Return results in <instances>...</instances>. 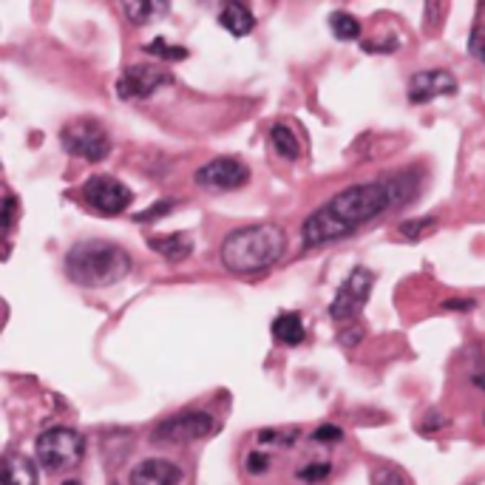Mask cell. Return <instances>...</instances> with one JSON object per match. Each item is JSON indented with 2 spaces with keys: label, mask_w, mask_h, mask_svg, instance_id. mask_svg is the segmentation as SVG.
Wrapping results in <instances>:
<instances>
[{
  "label": "cell",
  "mask_w": 485,
  "mask_h": 485,
  "mask_svg": "<svg viewBox=\"0 0 485 485\" xmlns=\"http://www.w3.org/2000/svg\"><path fill=\"white\" fill-rule=\"evenodd\" d=\"M270 142H273V150L281 157V159H290L295 162L301 157V145H298V137H295V131L290 125H273L270 128Z\"/></svg>",
  "instance_id": "e0dca14e"
},
{
  "label": "cell",
  "mask_w": 485,
  "mask_h": 485,
  "mask_svg": "<svg viewBox=\"0 0 485 485\" xmlns=\"http://www.w3.org/2000/svg\"><path fill=\"white\" fill-rule=\"evenodd\" d=\"M185 472L165 457H148L131 468V485H179Z\"/></svg>",
  "instance_id": "7c38bea8"
},
{
  "label": "cell",
  "mask_w": 485,
  "mask_h": 485,
  "mask_svg": "<svg viewBox=\"0 0 485 485\" xmlns=\"http://www.w3.org/2000/svg\"><path fill=\"white\" fill-rule=\"evenodd\" d=\"M397 46H400L397 38H387V40H363V43H361V48H363L366 55H392V52H397Z\"/></svg>",
  "instance_id": "484cf974"
},
{
  "label": "cell",
  "mask_w": 485,
  "mask_h": 485,
  "mask_svg": "<svg viewBox=\"0 0 485 485\" xmlns=\"http://www.w3.org/2000/svg\"><path fill=\"white\" fill-rule=\"evenodd\" d=\"M287 253V233L273 222L230 230L219 244L222 267L233 276H261Z\"/></svg>",
  "instance_id": "7a4b0ae2"
},
{
  "label": "cell",
  "mask_w": 485,
  "mask_h": 485,
  "mask_svg": "<svg viewBox=\"0 0 485 485\" xmlns=\"http://www.w3.org/2000/svg\"><path fill=\"white\" fill-rule=\"evenodd\" d=\"M193 182L208 191H239L250 182V168L236 157H216L196 168Z\"/></svg>",
  "instance_id": "30bf717a"
},
{
  "label": "cell",
  "mask_w": 485,
  "mask_h": 485,
  "mask_svg": "<svg viewBox=\"0 0 485 485\" xmlns=\"http://www.w3.org/2000/svg\"><path fill=\"white\" fill-rule=\"evenodd\" d=\"M273 338L281 346H298L307 338V327L298 312H281L273 318Z\"/></svg>",
  "instance_id": "2e32d148"
},
{
  "label": "cell",
  "mask_w": 485,
  "mask_h": 485,
  "mask_svg": "<svg viewBox=\"0 0 485 485\" xmlns=\"http://www.w3.org/2000/svg\"><path fill=\"white\" fill-rule=\"evenodd\" d=\"M60 485H82V482H80V480H63Z\"/></svg>",
  "instance_id": "836d02e7"
},
{
  "label": "cell",
  "mask_w": 485,
  "mask_h": 485,
  "mask_svg": "<svg viewBox=\"0 0 485 485\" xmlns=\"http://www.w3.org/2000/svg\"><path fill=\"white\" fill-rule=\"evenodd\" d=\"M468 55L485 65V26L482 23H477L472 29V35H468Z\"/></svg>",
  "instance_id": "d4e9b609"
},
{
  "label": "cell",
  "mask_w": 485,
  "mask_h": 485,
  "mask_svg": "<svg viewBox=\"0 0 485 485\" xmlns=\"http://www.w3.org/2000/svg\"><path fill=\"white\" fill-rule=\"evenodd\" d=\"M219 429L216 417L202 409H188L159 421L150 431V443L154 446H188L196 440H205Z\"/></svg>",
  "instance_id": "5b68a950"
},
{
  "label": "cell",
  "mask_w": 485,
  "mask_h": 485,
  "mask_svg": "<svg viewBox=\"0 0 485 485\" xmlns=\"http://www.w3.org/2000/svg\"><path fill=\"white\" fill-rule=\"evenodd\" d=\"M80 196H82V202L99 216H120L133 202V191L125 185V182L116 176H106V174L89 176Z\"/></svg>",
  "instance_id": "52a82bcc"
},
{
  "label": "cell",
  "mask_w": 485,
  "mask_h": 485,
  "mask_svg": "<svg viewBox=\"0 0 485 485\" xmlns=\"http://www.w3.org/2000/svg\"><path fill=\"white\" fill-rule=\"evenodd\" d=\"M312 440L315 443H338V440H344V429L332 426V423H324V426H318L312 431Z\"/></svg>",
  "instance_id": "4316f807"
},
{
  "label": "cell",
  "mask_w": 485,
  "mask_h": 485,
  "mask_svg": "<svg viewBox=\"0 0 485 485\" xmlns=\"http://www.w3.org/2000/svg\"><path fill=\"white\" fill-rule=\"evenodd\" d=\"M329 474H332V465H329L327 460H321V463L312 460V463H307V465H301L295 477H298L301 482H307V485H315V482H324Z\"/></svg>",
  "instance_id": "7402d4cb"
},
{
  "label": "cell",
  "mask_w": 485,
  "mask_h": 485,
  "mask_svg": "<svg viewBox=\"0 0 485 485\" xmlns=\"http://www.w3.org/2000/svg\"><path fill=\"white\" fill-rule=\"evenodd\" d=\"M301 438L298 429H261L259 443H273V446H293Z\"/></svg>",
  "instance_id": "603a6c76"
},
{
  "label": "cell",
  "mask_w": 485,
  "mask_h": 485,
  "mask_svg": "<svg viewBox=\"0 0 485 485\" xmlns=\"http://www.w3.org/2000/svg\"><path fill=\"white\" fill-rule=\"evenodd\" d=\"M482 423H485V417H482Z\"/></svg>",
  "instance_id": "e575fe53"
},
{
  "label": "cell",
  "mask_w": 485,
  "mask_h": 485,
  "mask_svg": "<svg viewBox=\"0 0 485 485\" xmlns=\"http://www.w3.org/2000/svg\"><path fill=\"white\" fill-rule=\"evenodd\" d=\"M14 213H18V202H14L12 193H6V205H4V227H6V233L14 225Z\"/></svg>",
  "instance_id": "f546056e"
},
{
  "label": "cell",
  "mask_w": 485,
  "mask_h": 485,
  "mask_svg": "<svg viewBox=\"0 0 485 485\" xmlns=\"http://www.w3.org/2000/svg\"><path fill=\"white\" fill-rule=\"evenodd\" d=\"M446 310H472L474 307V301H463V298H451L443 304Z\"/></svg>",
  "instance_id": "1f68e13d"
},
{
  "label": "cell",
  "mask_w": 485,
  "mask_h": 485,
  "mask_svg": "<svg viewBox=\"0 0 485 485\" xmlns=\"http://www.w3.org/2000/svg\"><path fill=\"white\" fill-rule=\"evenodd\" d=\"M171 82L174 74L162 63H133L116 80V94L120 99H148Z\"/></svg>",
  "instance_id": "ba28073f"
},
{
  "label": "cell",
  "mask_w": 485,
  "mask_h": 485,
  "mask_svg": "<svg viewBox=\"0 0 485 485\" xmlns=\"http://www.w3.org/2000/svg\"><path fill=\"white\" fill-rule=\"evenodd\" d=\"M60 145L65 154L89 159V162H103L111 154V140L108 131L97 120H74L60 131Z\"/></svg>",
  "instance_id": "8992f818"
},
{
  "label": "cell",
  "mask_w": 485,
  "mask_h": 485,
  "mask_svg": "<svg viewBox=\"0 0 485 485\" xmlns=\"http://www.w3.org/2000/svg\"><path fill=\"white\" fill-rule=\"evenodd\" d=\"M375 287V273H370L366 267H355L349 278L338 287L336 298L329 304V318L336 321H353V318L366 307V301L372 295Z\"/></svg>",
  "instance_id": "9c48e42d"
},
{
  "label": "cell",
  "mask_w": 485,
  "mask_h": 485,
  "mask_svg": "<svg viewBox=\"0 0 485 485\" xmlns=\"http://www.w3.org/2000/svg\"><path fill=\"white\" fill-rule=\"evenodd\" d=\"M35 455L46 472H72L80 465L82 455H86V438L69 426H55L46 429L38 443H35Z\"/></svg>",
  "instance_id": "277c9868"
},
{
  "label": "cell",
  "mask_w": 485,
  "mask_h": 485,
  "mask_svg": "<svg viewBox=\"0 0 485 485\" xmlns=\"http://www.w3.org/2000/svg\"><path fill=\"white\" fill-rule=\"evenodd\" d=\"M404 196L406 193L392 179H372L349 185L307 216L304 225H301V242H304V247H321L353 236L358 227L370 225L380 219L387 210L397 208Z\"/></svg>",
  "instance_id": "6da1fadb"
},
{
  "label": "cell",
  "mask_w": 485,
  "mask_h": 485,
  "mask_svg": "<svg viewBox=\"0 0 485 485\" xmlns=\"http://www.w3.org/2000/svg\"><path fill=\"white\" fill-rule=\"evenodd\" d=\"M148 244L154 253H159L165 261H171V264L185 261L193 253L191 233H159V236H150Z\"/></svg>",
  "instance_id": "4fadbf2b"
},
{
  "label": "cell",
  "mask_w": 485,
  "mask_h": 485,
  "mask_svg": "<svg viewBox=\"0 0 485 485\" xmlns=\"http://www.w3.org/2000/svg\"><path fill=\"white\" fill-rule=\"evenodd\" d=\"M247 472L250 474H264L267 465H270V455H264V451H253V455H247Z\"/></svg>",
  "instance_id": "f1b7e54d"
},
{
  "label": "cell",
  "mask_w": 485,
  "mask_h": 485,
  "mask_svg": "<svg viewBox=\"0 0 485 485\" xmlns=\"http://www.w3.org/2000/svg\"><path fill=\"white\" fill-rule=\"evenodd\" d=\"M168 4H148V0H137V4H123V12L125 18L133 23V26H148L154 23L162 14H168Z\"/></svg>",
  "instance_id": "ac0fdd59"
},
{
  "label": "cell",
  "mask_w": 485,
  "mask_h": 485,
  "mask_svg": "<svg viewBox=\"0 0 485 485\" xmlns=\"http://www.w3.org/2000/svg\"><path fill=\"white\" fill-rule=\"evenodd\" d=\"M329 31L338 40H358L361 38V21L349 12H332L329 14Z\"/></svg>",
  "instance_id": "ffe728a7"
},
{
  "label": "cell",
  "mask_w": 485,
  "mask_h": 485,
  "mask_svg": "<svg viewBox=\"0 0 485 485\" xmlns=\"http://www.w3.org/2000/svg\"><path fill=\"white\" fill-rule=\"evenodd\" d=\"M446 423H448L446 417H440L438 412L431 409V412H429V417H426V423H423L421 429H423V434H431L434 429H440V426H446Z\"/></svg>",
  "instance_id": "4dcf8cb0"
},
{
  "label": "cell",
  "mask_w": 485,
  "mask_h": 485,
  "mask_svg": "<svg viewBox=\"0 0 485 485\" xmlns=\"http://www.w3.org/2000/svg\"><path fill=\"white\" fill-rule=\"evenodd\" d=\"M219 26L230 31L233 38H247L256 29V14L247 4H227L219 12Z\"/></svg>",
  "instance_id": "5bb4252c"
},
{
  "label": "cell",
  "mask_w": 485,
  "mask_h": 485,
  "mask_svg": "<svg viewBox=\"0 0 485 485\" xmlns=\"http://www.w3.org/2000/svg\"><path fill=\"white\" fill-rule=\"evenodd\" d=\"M372 485H409V482H406V474L400 472L397 465H380L372 474Z\"/></svg>",
  "instance_id": "cb8c5ba5"
},
{
  "label": "cell",
  "mask_w": 485,
  "mask_h": 485,
  "mask_svg": "<svg viewBox=\"0 0 485 485\" xmlns=\"http://www.w3.org/2000/svg\"><path fill=\"white\" fill-rule=\"evenodd\" d=\"M434 225H438V219L434 216H423V219H409V222H400L397 225V233L404 239H421V236H426L429 230H434Z\"/></svg>",
  "instance_id": "44dd1931"
},
{
  "label": "cell",
  "mask_w": 485,
  "mask_h": 485,
  "mask_svg": "<svg viewBox=\"0 0 485 485\" xmlns=\"http://www.w3.org/2000/svg\"><path fill=\"white\" fill-rule=\"evenodd\" d=\"M131 267L133 261L128 256V250L106 239L77 242L63 261V270L69 276V281L89 290L114 287V284H120L131 273Z\"/></svg>",
  "instance_id": "3957f363"
},
{
  "label": "cell",
  "mask_w": 485,
  "mask_h": 485,
  "mask_svg": "<svg viewBox=\"0 0 485 485\" xmlns=\"http://www.w3.org/2000/svg\"><path fill=\"white\" fill-rule=\"evenodd\" d=\"M142 52L150 55V57H157L162 63H179V60H188V48L185 46H176L171 40H165V38H154L150 43L142 46Z\"/></svg>",
  "instance_id": "d6986e66"
},
{
  "label": "cell",
  "mask_w": 485,
  "mask_h": 485,
  "mask_svg": "<svg viewBox=\"0 0 485 485\" xmlns=\"http://www.w3.org/2000/svg\"><path fill=\"white\" fill-rule=\"evenodd\" d=\"M472 383H474V387H480V389L485 392V370H482V372H474V375H472Z\"/></svg>",
  "instance_id": "d6a6232c"
},
{
  "label": "cell",
  "mask_w": 485,
  "mask_h": 485,
  "mask_svg": "<svg viewBox=\"0 0 485 485\" xmlns=\"http://www.w3.org/2000/svg\"><path fill=\"white\" fill-rule=\"evenodd\" d=\"M4 485H38V468L21 451H9L4 457Z\"/></svg>",
  "instance_id": "9a60e30c"
},
{
  "label": "cell",
  "mask_w": 485,
  "mask_h": 485,
  "mask_svg": "<svg viewBox=\"0 0 485 485\" xmlns=\"http://www.w3.org/2000/svg\"><path fill=\"white\" fill-rule=\"evenodd\" d=\"M409 103L412 106H423L431 103L438 97H451L457 94V77L446 72V69H426V72H417L409 80Z\"/></svg>",
  "instance_id": "8fae6325"
},
{
  "label": "cell",
  "mask_w": 485,
  "mask_h": 485,
  "mask_svg": "<svg viewBox=\"0 0 485 485\" xmlns=\"http://www.w3.org/2000/svg\"><path fill=\"white\" fill-rule=\"evenodd\" d=\"M176 208V202L174 199H162V202H157L150 210H145V213H140L137 216V222H150V219H162V216H168L171 210Z\"/></svg>",
  "instance_id": "83f0119b"
}]
</instances>
